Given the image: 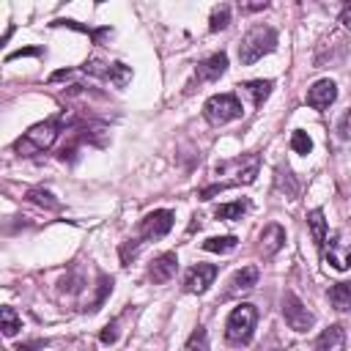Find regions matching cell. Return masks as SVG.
Returning <instances> with one entry per match:
<instances>
[{
  "label": "cell",
  "mask_w": 351,
  "mask_h": 351,
  "mask_svg": "<svg viewBox=\"0 0 351 351\" xmlns=\"http://www.w3.org/2000/svg\"><path fill=\"white\" fill-rule=\"evenodd\" d=\"M60 134V121L58 118H49V121H41L36 126H30L16 143H14V151L19 156H36V154H44L47 148H52V143L58 140Z\"/></svg>",
  "instance_id": "cell-1"
},
{
  "label": "cell",
  "mask_w": 351,
  "mask_h": 351,
  "mask_svg": "<svg viewBox=\"0 0 351 351\" xmlns=\"http://www.w3.org/2000/svg\"><path fill=\"white\" fill-rule=\"evenodd\" d=\"M274 47H277V30L271 25H255L247 30V36L239 44V60L244 66H252L263 55L274 52Z\"/></svg>",
  "instance_id": "cell-2"
},
{
  "label": "cell",
  "mask_w": 351,
  "mask_h": 351,
  "mask_svg": "<svg viewBox=\"0 0 351 351\" xmlns=\"http://www.w3.org/2000/svg\"><path fill=\"white\" fill-rule=\"evenodd\" d=\"M255 321H258V310L252 304L233 307L230 315H228V321H225V340L230 346H247L252 340Z\"/></svg>",
  "instance_id": "cell-3"
},
{
  "label": "cell",
  "mask_w": 351,
  "mask_h": 351,
  "mask_svg": "<svg viewBox=\"0 0 351 351\" xmlns=\"http://www.w3.org/2000/svg\"><path fill=\"white\" fill-rule=\"evenodd\" d=\"M241 115H244V107L236 93H217L203 104V118L211 126H225L230 121H239Z\"/></svg>",
  "instance_id": "cell-4"
},
{
  "label": "cell",
  "mask_w": 351,
  "mask_h": 351,
  "mask_svg": "<svg viewBox=\"0 0 351 351\" xmlns=\"http://www.w3.org/2000/svg\"><path fill=\"white\" fill-rule=\"evenodd\" d=\"M282 318H285V324L293 329V332H307V329H313V324H315V315L304 307V302L296 296V293H291V291H285V296H282Z\"/></svg>",
  "instance_id": "cell-5"
},
{
  "label": "cell",
  "mask_w": 351,
  "mask_h": 351,
  "mask_svg": "<svg viewBox=\"0 0 351 351\" xmlns=\"http://www.w3.org/2000/svg\"><path fill=\"white\" fill-rule=\"evenodd\" d=\"M324 261L337 271L351 269V236L346 233L329 236V244H324Z\"/></svg>",
  "instance_id": "cell-6"
},
{
  "label": "cell",
  "mask_w": 351,
  "mask_h": 351,
  "mask_svg": "<svg viewBox=\"0 0 351 351\" xmlns=\"http://www.w3.org/2000/svg\"><path fill=\"white\" fill-rule=\"evenodd\" d=\"M170 228H173V211L170 208H156V211L145 214L137 225L140 239H162L170 233Z\"/></svg>",
  "instance_id": "cell-7"
},
{
  "label": "cell",
  "mask_w": 351,
  "mask_h": 351,
  "mask_svg": "<svg viewBox=\"0 0 351 351\" xmlns=\"http://www.w3.org/2000/svg\"><path fill=\"white\" fill-rule=\"evenodd\" d=\"M219 269L214 263H197L184 274V291L186 293H206L208 285H214Z\"/></svg>",
  "instance_id": "cell-8"
},
{
  "label": "cell",
  "mask_w": 351,
  "mask_h": 351,
  "mask_svg": "<svg viewBox=\"0 0 351 351\" xmlns=\"http://www.w3.org/2000/svg\"><path fill=\"white\" fill-rule=\"evenodd\" d=\"M176 271H178V255L176 252H162V255H156L151 261L148 280L156 282V285H162V282H170L176 277Z\"/></svg>",
  "instance_id": "cell-9"
},
{
  "label": "cell",
  "mask_w": 351,
  "mask_h": 351,
  "mask_svg": "<svg viewBox=\"0 0 351 351\" xmlns=\"http://www.w3.org/2000/svg\"><path fill=\"white\" fill-rule=\"evenodd\" d=\"M228 71V55L225 52H214L206 60H200L195 66V80L197 82H217L222 74Z\"/></svg>",
  "instance_id": "cell-10"
},
{
  "label": "cell",
  "mask_w": 351,
  "mask_h": 351,
  "mask_svg": "<svg viewBox=\"0 0 351 351\" xmlns=\"http://www.w3.org/2000/svg\"><path fill=\"white\" fill-rule=\"evenodd\" d=\"M282 247H285V228L277 225V222L266 225V228L261 230V236H258V250H261V255H263V258H274Z\"/></svg>",
  "instance_id": "cell-11"
},
{
  "label": "cell",
  "mask_w": 351,
  "mask_h": 351,
  "mask_svg": "<svg viewBox=\"0 0 351 351\" xmlns=\"http://www.w3.org/2000/svg\"><path fill=\"white\" fill-rule=\"evenodd\" d=\"M335 99H337V85L332 80H318L307 90V104L313 110H329V104H335Z\"/></svg>",
  "instance_id": "cell-12"
},
{
  "label": "cell",
  "mask_w": 351,
  "mask_h": 351,
  "mask_svg": "<svg viewBox=\"0 0 351 351\" xmlns=\"http://www.w3.org/2000/svg\"><path fill=\"white\" fill-rule=\"evenodd\" d=\"M258 277H261L258 266H244V269H239V271L230 277V282H228V293H225V296H236V293H247V291H252V288L258 285Z\"/></svg>",
  "instance_id": "cell-13"
},
{
  "label": "cell",
  "mask_w": 351,
  "mask_h": 351,
  "mask_svg": "<svg viewBox=\"0 0 351 351\" xmlns=\"http://www.w3.org/2000/svg\"><path fill=\"white\" fill-rule=\"evenodd\" d=\"M313 351H346V329L340 324H332L318 335Z\"/></svg>",
  "instance_id": "cell-14"
},
{
  "label": "cell",
  "mask_w": 351,
  "mask_h": 351,
  "mask_svg": "<svg viewBox=\"0 0 351 351\" xmlns=\"http://www.w3.org/2000/svg\"><path fill=\"white\" fill-rule=\"evenodd\" d=\"M326 296H329V302H332L335 310H340V313L351 310V282H335L326 291Z\"/></svg>",
  "instance_id": "cell-15"
},
{
  "label": "cell",
  "mask_w": 351,
  "mask_h": 351,
  "mask_svg": "<svg viewBox=\"0 0 351 351\" xmlns=\"http://www.w3.org/2000/svg\"><path fill=\"white\" fill-rule=\"evenodd\" d=\"M241 88L252 96V104H255V107H263V101L269 99V93H271L274 82H271V80H250V82H244Z\"/></svg>",
  "instance_id": "cell-16"
},
{
  "label": "cell",
  "mask_w": 351,
  "mask_h": 351,
  "mask_svg": "<svg viewBox=\"0 0 351 351\" xmlns=\"http://www.w3.org/2000/svg\"><path fill=\"white\" fill-rule=\"evenodd\" d=\"M307 225H310V233H313L315 247L324 250V244H326V219H324V211L321 208H313L307 214Z\"/></svg>",
  "instance_id": "cell-17"
},
{
  "label": "cell",
  "mask_w": 351,
  "mask_h": 351,
  "mask_svg": "<svg viewBox=\"0 0 351 351\" xmlns=\"http://www.w3.org/2000/svg\"><path fill=\"white\" fill-rule=\"evenodd\" d=\"M27 200L30 203H36V206H41V208H49V211H60V200L49 192V189H41V186H36V189H30L27 192Z\"/></svg>",
  "instance_id": "cell-18"
},
{
  "label": "cell",
  "mask_w": 351,
  "mask_h": 351,
  "mask_svg": "<svg viewBox=\"0 0 351 351\" xmlns=\"http://www.w3.org/2000/svg\"><path fill=\"white\" fill-rule=\"evenodd\" d=\"M250 208L247 200H233V203H222L214 208V217L217 219H241V214Z\"/></svg>",
  "instance_id": "cell-19"
},
{
  "label": "cell",
  "mask_w": 351,
  "mask_h": 351,
  "mask_svg": "<svg viewBox=\"0 0 351 351\" xmlns=\"http://www.w3.org/2000/svg\"><path fill=\"white\" fill-rule=\"evenodd\" d=\"M236 244H239V239L236 236H208L206 241H203V250L206 252H230V250H236Z\"/></svg>",
  "instance_id": "cell-20"
},
{
  "label": "cell",
  "mask_w": 351,
  "mask_h": 351,
  "mask_svg": "<svg viewBox=\"0 0 351 351\" xmlns=\"http://www.w3.org/2000/svg\"><path fill=\"white\" fill-rule=\"evenodd\" d=\"M228 25H230V5L222 3V5H217V8L211 11V16H208V30L217 33V30H225Z\"/></svg>",
  "instance_id": "cell-21"
},
{
  "label": "cell",
  "mask_w": 351,
  "mask_h": 351,
  "mask_svg": "<svg viewBox=\"0 0 351 351\" xmlns=\"http://www.w3.org/2000/svg\"><path fill=\"white\" fill-rule=\"evenodd\" d=\"M0 318H3V326H0V329H3L5 337H14V335L22 329V318L16 315L14 307H3V310H0Z\"/></svg>",
  "instance_id": "cell-22"
},
{
  "label": "cell",
  "mask_w": 351,
  "mask_h": 351,
  "mask_svg": "<svg viewBox=\"0 0 351 351\" xmlns=\"http://www.w3.org/2000/svg\"><path fill=\"white\" fill-rule=\"evenodd\" d=\"M107 82H112L115 88H123L129 80H132V69L129 66H123V63H110V69H107V77H104Z\"/></svg>",
  "instance_id": "cell-23"
},
{
  "label": "cell",
  "mask_w": 351,
  "mask_h": 351,
  "mask_svg": "<svg viewBox=\"0 0 351 351\" xmlns=\"http://www.w3.org/2000/svg\"><path fill=\"white\" fill-rule=\"evenodd\" d=\"M186 351H211L208 346V332L203 326H197L189 337H186Z\"/></svg>",
  "instance_id": "cell-24"
},
{
  "label": "cell",
  "mask_w": 351,
  "mask_h": 351,
  "mask_svg": "<svg viewBox=\"0 0 351 351\" xmlns=\"http://www.w3.org/2000/svg\"><path fill=\"white\" fill-rule=\"evenodd\" d=\"M291 148H293L296 154H310V151H313V140L307 137V132L296 129V132L291 134Z\"/></svg>",
  "instance_id": "cell-25"
},
{
  "label": "cell",
  "mask_w": 351,
  "mask_h": 351,
  "mask_svg": "<svg viewBox=\"0 0 351 351\" xmlns=\"http://www.w3.org/2000/svg\"><path fill=\"white\" fill-rule=\"evenodd\" d=\"M140 244H143L140 239H129L126 244H121V263H123V266H129V261H132V258L137 255Z\"/></svg>",
  "instance_id": "cell-26"
},
{
  "label": "cell",
  "mask_w": 351,
  "mask_h": 351,
  "mask_svg": "<svg viewBox=\"0 0 351 351\" xmlns=\"http://www.w3.org/2000/svg\"><path fill=\"white\" fill-rule=\"evenodd\" d=\"M337 137L343 143H351V110L340 115V121H337Z\"/></svg>",
  "instance_id": "cell-27"
},
{
  "label": "cell",
  "mask_w": 351,
  "mask_h": 351,
  "mask_svg": "<svg viewBox=\"0 0 351 351\" xmlns=\"http://www.w3.org/2000/svg\"><path fill=\"white\" fill-rule=\"evenodd\" d=\"M99 340L104 343V346H110V343H115L118 340V321H110L104 329H101V335H99Z\"/></svg>",
  "instance_id": "cell-28"
},
{
  "label": "cell",
  "mask_w": 351,
  "mask_h": 351,
  "mask_svg": "<svg viewBox=\"0 0 351 351\" xmlns=\"http://www.w3.org/2000/svg\"><path fill=\"white\" fill-rule=\"evenodd\" d=\"M269 3L266 0H258V3H239V11L241 14H252V11H263Z\"/></svg>",
  "instance_id": "cell-29"
},
{
  "label": "cell",
  "mask_w": 351,
  "mask_h": 351,
  "mask_svg": "<svg viewBox=\"0 0 351 351\" xmlns=\"http://www.w3.org/2000/svg\"><path fill=\"white\" fill-rule=\"evenodd\" d=\"M340 25L351 33V3H346V5L340 8Z\"/></svg>",
  "instance_id": "cell-30"
},
{
  "label": "cell",
  "mask_w": 351,
  "mask_h": 351,
  "mask_svg": "<svg viewBox=\"0 0 351 351\" xmlns=\"http://www.w3.org/2000/svg\"><path fill=\"white\" fill-rule=\"evenodd\" d=\"M41 346H47L44 340H33V343H25V346H16V351H33V348H41Z\"/></svg>",
  "instance_id": "cell-31"
}]
</instances>
